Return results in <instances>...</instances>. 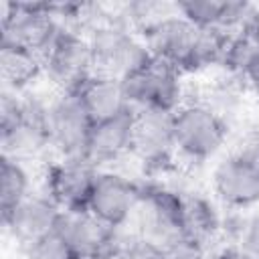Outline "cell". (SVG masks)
<instances>
[{
	"instance_id": "cell-1",
	"label": "cell",
	"mask_w": 259,
	"mask_h": 259,
	"mask_svg": "<svg viewBox=\"0 0 259 259\" xmlns=\"http://www.w3.org/2000/svg\"><path fill=\"white\" fill-rule=\"evenodd\" d=\"M142 34L154 59L174 67L176 71L200 69L202 28L182 18L176 10L148 26Z\"/></svg>"
},
{
	"instance_id": "cell-2",
	"label": "cell",
	"mask_w": 259,
	"mask_h": 259,
	"mask_svg": "<svg viewBox=\"0 0 259 259\" xmlns=\"http://www.w3.org/2000/svg\"><path fill=\"white\" fill-rule=\"evenodd\" d=\"M172 136L176 152L192 160H206L221 150L227 125L208 105L188 103L172 113Z\"/></svg>"
},
{
	"instance_id": "cell-3",
	"label": "cell",
	"mask_w": 259,
	"mask_h": 259,
	"mask_svg": "<svg viewBox=\"0 0 259 259\" xmlns=\"http://www.w3.org/2000/svg\"><path fill=\"white\" fill-rule=\"evenodd\" d=\"M2 45L20 47L45 55L61 32L55 4H4L2 6Z\"/></svg>"
},
{
	"instance_id": "cell-4",
	"label": "cell",
	"mask_w": 259,
	"mask_h": 259,
	"mask_svg": "<svg viewBox=\"0 0 259 259\" xmlns=\"http://www.w3.org/2000/svg\"><path fill=\"white\" fill-rule=\"evenodd\" d=\"M89 45L93 51L95 73L115 77L119 81L154 59L144 40L136 38L125 28L113 24L95 28L89 38Z\"/></svg>"
},
{
	"instance_id": "cell-5",
	"label": "cell",
	"mask_w": 259,
	"mask_h": 259,
	"mask_svg": "<svg viewBox=\"0 0 259 259\" xmlns=\"http://www.w3.org/2000/svg\"><path fill=\"white\" fill-rule=\"evenodd\" d=\"M121 85L134 109L174 113L180 107V71L158 59H152L148 65L121 79Z\"/></svg>"
},
{
	"instance_id": "cell-6",
	"label": "cell",
	"mask_w": 259,
	"mask_h": 259,
	"mask_svg": "<svg viewBox=\"0 0 259 259\" xmlns=\"http://www.w3.org/2000/svg\"><path fill=\"white\" fill-rule=\"evenodd\" d=\"M49 144L61 158H85L93 119L89 117L77 91H63L61 97L47 107Z\"/></svg>"
},
{
	"instance_id": "cell-7",
	"label": "cell",
	"mask_w": 259,
	"mask_h": 259,
	"mask_svg": "<svg viewBox=\"0 0 259 259\" xmlns=\"http://www.w3.org/2000/svg\"><path fill=\"white\" fill-rule=\"evenodd\" d=\"M42 65L49 77L61 85L63 91H75L83 81L95 75L89 38L65 28H61L53 45L42 55Z\"/></svg>"
},
{
	"instance_id": "cell-8",
	"label": "cell",
	"mask_w": 259,
	"mask_h": 259,
	"mask_svg": "<svg viewBox=\"0 0 259 259\" xmlns=\"http://www.w3.org/2000/svg\"><path fill=\"white\" fill-rule=\"evenodd\" d=\"M57 231L67 239L79 259H119L123 249L117 245L115 229L103 225L87 208L61 210Z\"/></svg>"
},
{
	"instance_id": "cell-9",
	"label": "cell",
	"mask_w": 259,
	"mask_h": 259,
	"mask_svg": "<svg viewBox=\"0 0 259 259\" xmlns=\"http://www.w3.org/2000/svg\"><path fill=\"white\" fill-rule=\"evenodd\" d=\"M97 174V166L87 158H59L47 170L45 194L61 210H83L87 208Z\"/></svg>"
},
{
	"instance_id": "cell-10",
	"label": "cell",
	"mask_w": 259,
	"mask_h": 259,
	"mask_svg": "<svg viewBox=\"0 0 259 259\" xmlns=\"http://www.w3.org/2000/svg\"><path fill=\"white\" fill-rule=\"evenodd\" d=\"M217 196L235 208L259 202V154L251 148L221 162L212 176Z\"/></svg>"
},
{
	"instance_id": "cell-11",
	"label": "cell",
	"mask_w": 259,
	"mask_h": 259,
	"mask_svg": "<svg viewBox=\"0 0 259 259\" xmlns=\"http://www.w3.org/2000/svg\"><path fill=\"white\" fill-rule=\"evenodd\" d=\"M140 198L142 188L132 180L113 172H99L87 202V210L103 225L119 229L134 214Z\"/></svg>"
},
{
	"instance_id": "cell-12",
	"label": "cell",
	"mask_w": 259,
	"mask_h": 259,
	"mask_svg": "<svg viewBox=\"0 0 259 259\" xmlns=\"http://www.w3.org/2000/svg\"><path fill=\"white\" fill-rule=\"evenodd\" d=\"M172 113L154 109H136L132 152L148 166H162L174 152Z\"/></svg>"
},
{
	"instance_id": "cell-13",
	"label": "cell",
	"mask_w": 259,
	"mask_h": 259,
	"mask_svg": "<svg viewBox=\"0 0 259 259\" xmlns=\"http://www.w3.org/2000/svg\"><path fill=\"white\" fill-rule=\"evenodd\" d=\"M61 208L49 198V194H28L10 212L2 214L6 229L24 245L51 233L57 227Z\"/></svg>"
},
{
	"instance_id": "cell-14",
	"label": "cell",
	"mask_w": 259,
	"mask_h": 259,
	"mask_svg": "<svg viewBox=\"0 0 259 259\" xmlns=\"http://www.w3.org/2000/svg\"><path fill=\"white\" fill-rule=\"evenodd\" d=\"M134 117H136V109H127L115 117L93 123L85 158L97 166L111 162L125 152H132Z\"/></svg>"
},
{
	"instance_id": "cell-15",
	"label": "cell",
	"mask_w": 259,
	"mask_h": 259,
	"mask_svg": "<svg viewBox=\"0 0 259 259\" xmlns=\"http://www.w3.org/2000/svg\"><path fill=\"white\" fill-rule=\"evenodd\" d=\"M75 91L81 97L93 123L115 117L127 109H134L125 97L121 81L115 77L95 73L87 81H83Z\"/></svg>"
},
{
	"instance_id": "cell-16",
	"label": "cell",
	"mask_w": 259,
	"mask_h": 259,
	"mask_svg": "<svg viewBox=\"0 0 259 259\" xmlns=\"http://www.w3.org/2000/svg\"><path fill=\"white\" fill-rule=\"evenodd\" d=\"M45 71L42 57L12 45H0V75L8 87L22 89Z\"/></svg>"
},
{
	"instance_id": "cell-17",
	"label": "cell",
	"mask_w": 259,
	"mask_h": 259,
	"mask_svg": "<svg viewBox=\"0 0 259 259\" xmlns=\"http://www.w3.org/2000/svg\"><path fill=\"white\" fill-rule=\"evenodd\" d=\"M219 229V217L212 204L200 196H182L180 202V237L204 245Z\"/></svg>"
},
{
	"instance_id": "cell-18",
	"label": "cell",
	"mask_w": 259,
	"mask_h": 259,
	"mask_svg": "<svg viewBox=\"0 0 259 259\" xmlns=\"http://www.w3.org/2000/svg\"><path fill=\"white\" fill-rule=\"evenodd\" d=\"M28 174L18 158L4 156L0 160V212H10L28 196Z\"/></svg>"
},
{
	"instance_id": "cell-19",
	"label": "cell",
	"mask_w": 259,
	"mask_h": 259,
	"mask_svg": "<svg viewBox=\"0 0 259 259\" xmlns=\"http://www.w3.org/2000/svg\"><path fill=\"white\" fill-rule=\"evenodd\" d=\"M24 247L28 259H79L71 249V245L67 243V239L57 231V227Z\"/></svg>"
},
{
	"instance_id": "cell-20",
	"label": "cell",
	"mask_w": 259,
	"mask_h": 259,
	"mask_svg": "<svg viewBox=\"0 0 259 259\" xmlns=\"http://www.w3.org/2000/svg\"><path fill=\"white\" fill-rule=\"evenodd\" d=\"M119 259H166V251L164 245H160L158 241L142 237L123 245Z\"/></svg>"
},
{
	"instance_id": "cell-21",
	"label": "cell",
	"mask_w": 259,
	"mask_h": 259,
	"mask_svg": "<svg viewBox=\"0 0 259 259\" xmlns=\"http://www.w3.org/2000/svg\"><path fill=\"white\" fill-rule=\"evenodd\" d=\"M164 251H166V259H208L204 253V245L184 237L164 245Z\"/></svg>"
},
{
	"instance_id": "cell-22",
	"label": "cell",
	"mask_w": 259,
	"mask_h": 259,
	"mask_svg": "<svg viewBox=\"0 0 259 259\" xmlns=\"http://www.w3.org/2000/svg\"><path fill=\"white\" fill-rule=\"evenodd\" d=\"M241 249L247 255H251L253 259H259V217H255L247 225V229L243 233V245H241Z\"/></svg>"
},
{
	"instance_id": "cell-23",
	"label": "cell",
	"mask_w": 259,
	"mask_h": 259,
	"mask_svg": "<svg viewBox=\"0 0 259 259\" xmlns=\"http://www.w3.org/2000/svg\"><path fill=\"white\" fill-rule=\"evenodd\" d=\"M243 77L259 91V53L251 59V63L247 65V69H245V73H243Z\"/></svg>"
},
{
	"instance_id": "cell-24",
	"label": "cell",
	"mask_w": 259,
	"mask_h": 259,
	"mask_svg": "<svg viewBox=\"0 0 259 259\" xmlns=\"http://www.w3.org/2000/svg\"><path fill=\"white\" fill-rule=\"evenodd\" d=\"M253 40H255V45L259 47V10H255L253 14H251V18H249V22L245 24V28H243Z\"/></svg>"
},
{
	"instance_id": "cell-25",
	"label": "cell",
	"mask_w": 259,
	"mask_h": 259,
	"mask_svg": "<svg viewBox=\"0 0 259 259\" xmlns=\"http://www.w3.org/2000/svg\"><path fill=\"white\" fill-rule=\"evenodd\" d=\"M210 259H253V257L247 255L241 247H235V249H225V251H221L219 255H214Z\"/></svg>"
}]
</instances>
